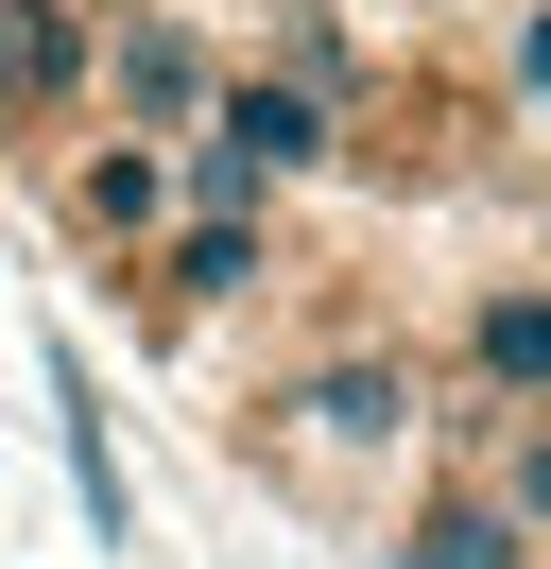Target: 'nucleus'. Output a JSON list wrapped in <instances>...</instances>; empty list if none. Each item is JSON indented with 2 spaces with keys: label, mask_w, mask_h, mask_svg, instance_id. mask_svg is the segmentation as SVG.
Listing matches in <instances>:
<instances>
[{
  "label": "nucleus",
  "mask_w": 551,
  "mask_h": 569,
  "mask_svg": "<svg viewBox=\"0 0 551 569\" xmlns=\"http://www.w3.org/2000/svg\"><path fill=\"white\" fill-rule=\"evenodd\" d=\"M379 569H534V552H517V518H500L482 483H448V500H431V518H413Z\"/></svg>",
  "instance_id": "obj_8"
},
{
  "label": "nucleus",
  "mask_w": 551,
  "mask_h": 569,
  "mask_svg": "<svg viewBox=\"0 0 551 569\" xmlns=\"http://www.w3.org/2000/svg\"><path fill=\"white\" fill-rule=\"evenodd\" d=\"M172 224V139H121V121H69L52 139V242L121 277L138 242Z\"/></svg>",
  "instance_id": "obj_4"
},
{
  "label": "nucleus",
  "mask_w": 551,
  "mask_h": 569,
  "mask_svg": "<svg viewBox=\"0 0 551 569\" xmlns=\"http://www.w3.org/2000/svg\"><path fill=\"white\" fill-rule=\"evenodd\" d=\"M52 431H69V500H87V552H138V483H121V431H103L87 362L52 346Z\"/></svg>",
  "instance_id": "obj_6"
},
{
  "label": "nucleus",
  "mask_w": 551,
  "mask_h": 569,
  "mask_svg": "<svg viewBox=\"0 0 551 569\" xmlns=\"http://www.w3.org/2000/svg\"><path fill=\"white\" fill-rule=\"evenodd\" d=\"M448 431H465V483L517 518V552H551V415H482V397H465Z\"/></svg>",
  "instance_id": "obj_7"
},
{
  "label": "nucleus",
  "mask_w": 551,
  "mask_h": 569,
  "mask_svg": "<svg viewBox=\"0 0 551 569\" xmlns=\"http://www.w3.org/2000/svg\"><path fill=\"white\" fill-rule=\"evenodd\" d=\"M207 87H224V36H207V18H172V0H103V36H87V121H121V139H190Z\"/></svg>",
  "instance_id": "obj_2"
},
{
  "label": "nucleus",
  "mask_w": 551,
  "mask_h": 569,
  "mask_svg": "<svg viewBox=\"0 0 551 569\" xmlns=\"http://www.w3.org/2000/svg\"><path fill=\"white\" fill-rule=\"evenodd\" d=\"M448 380L482 415H551V277H482L465 328H448Z\"/></svg>",
  "instance_id": "obj_5"
},
{
  "label": "nucleus",
  "mask_w": 551,
  "mask_h": 569,
  "mask_svg": "<svg viewBox=\"0 0 551 569\" xmlns=\"http://www.w3.org/2000/svg\"><path fill=\"white\" fill-rule=\"evenodd\" d=\"M276 277H293V259H276V208H172L156 242L121 259L138 328H207V311H259Z\"/></svg>",
  "instance_id": "obj_3"
},
{
  "label": "nucleus",
  "mask_w": 551,
  "mask_h": 569,
  "mask_svg": "<svg viewBox=\"0 0 551 569\" xmlns=\"http://www.w3.org/2000/svg\"><path fill=\"white\" fill-rule=\"evenodd\" d=\"M413 431H431V380H413L397 346H328V362H293V380L241 415V449L293 500H362L379 466H413Z\"/></svg>",
  "instance_id": "obj_1"
}]
</instances>
